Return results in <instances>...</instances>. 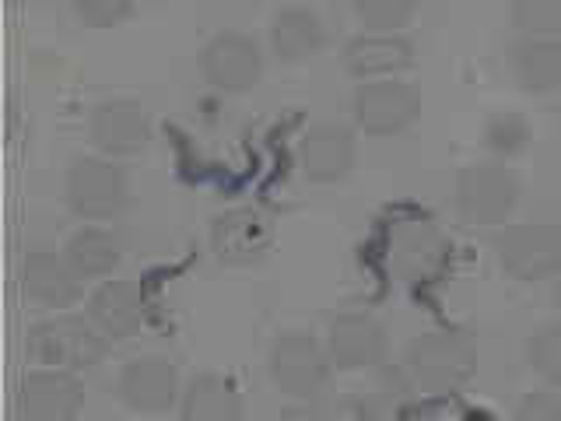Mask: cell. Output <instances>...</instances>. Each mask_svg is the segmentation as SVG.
<instances>
[{"mask_svg":"<svg viewBox=\"0 0 561 421\" xmlns=\"http://www.w3.org/2000/svg\"><path fill=\"white\" fill-rule=\"evenodd\" d=\"M403 368L425 394H453L478 373V344L467 330L438 327L414 338L403 355Z\"/></svg>","mask_w":561,"mask_h":421,"instance_id":"cell-1","label":"cell"},{"mask_svg":"<svg viewBox=\"0 0 561 421\" xmlns=\"http://www.w3.org/2000/svg\"><path fill=\"white\" fill-rule=\"evenodd\" d=\"M519 180L505 162L484 158L456 172L453 204L467 228H502L519 207Z\"/></svg>","mask_w":561,"mask_h":421,"instance_id":"cell-2","label":"cell"},{"mask_svg":"<svg viewBox=\"0 0 561 421\" xmlns=\"http://www.w3.org/2000/svg\"><path fill=\"white\" fill-rule=\"evenodd\" d=\"M64 201L84 221H113L130 204V172L116 158L78 155L64 172Z\"/></svg>","mask_w":561,"mask_h":421,"instance_id":"cell-3","label":"cell"},{"mask_svg":"<svg viewBox=\"0 0 561 421\" xmlns=\"http://www.w3.org/2000/svg\"><path fill=\"white\" fill-rule=\"evenodd\" d=\"M110 341L102 338L99 327L88 316H49L28 330V355L43 368H60V373H88L105 359Z\"/></svg>","mask_w":561,"mask_h":421,"instance_id":"cell-4","label":"cell"},{"mask_svg":"<svg viewBox=\"0 0 561 421\" xmlns=\"http://www.w3.org/2000/svg\"><path fill=\"white\" fill-rule=\"evenodd\" d=\"M267 368L280 394H288L295 400H312L323 397L333 362L327 355V344L316 333L295 327V330H280L274 338Z\"/></svg>","mask_w":561,"mask_h":421,"instance_id":"cell-5","label":"cell"},{"mask_svg":"<svg viewBox=\"0 0 561 421\" xmlns=\"http://www.w3.org/2000/svg\"><path fill=\"white\" fill-rule=\"evenodd\" d=\"M453 257L449 236L432 218H400L386 232V263L411 285H428L443 277Z\"/></svg>","mask_w":561,"mask_h":421,"instance_id":"cell-6","label":"cell"},{"mask_svg":"<svg viewBox=\"0 0 561 421\" xmlns=\"http://www.w3.org/2000/svg\"><path fill=\"white\" fill-rule=\"evenodd\" d=\"M495 253L499 268L523 285L548 281L561 271V225L548 218L505 225L495 239Z\"/></svg>","mask_w":561,"mask_h":421,"instance_id":"cell-7","label":"cell"},{"mask_svg":"<svg viewBox=\"0 0 561 421\" xmlns=\"http://www.w3.org/2000/svg\"><path fill=\"white\" fill-rule=\"evenodd\" d=\"M421 92L403 78L393 81H365L355 88L351 99V113H355V127L368 137H393L411 130L421 120Z\"/></svg>","mask_w":561,"mask_h":421,"instance_id":"cell-8","label":"cell"},{"mask_svg":"<svg viewBox=\"0 0 561 421\" xmlns=\"http://www.w3.org/2000/svg\"><path fill=\"white\" fill-rule=\"evenodd\" d=\"M263 46L250 32H218L201 49V75L204 81L225 95H242L263 78Z\"/></svg>","mask_w":561,"mask_h":421,"instance_id":"cell-9","label":"cell"},{"mask_svg":"<svg viewBox=\"0 0 561 421\" xmlns=\"http://www.w3.org/2000/svg\"><path fill=\"white\" fill-rule=\"evenodd\" d=\"M274 246V221L253 204L228 207L210 221V253L225 268H253Z\"/></svg>","mask_w":561,"mask_h":421,"instance_id":"cell-10","label":"cell"},{"mask_svg":"<svg viewBox=\"0 0 561 421\" xmlns=\"http://www.w3.org/2000/svg\"><path fill=\"white\" fill-rule=\"evenodd\" d=\"M88 137L105 158H130L151 145V116L145 102L113 95L92 105L88 113Z\"/></svg>","mask_w":561,"mask_h":421,"instance_id":"cell-11","label":"cell"},{"mask_svg":"<svg viewBox=\"0 0 561 421\" xmlns=\"http://www.w3.org/2000/svg\"><path fill=\"white\" fill-rule=\"evenodd\" d=\"M295 162L302 180L333 186L344 183L358 162V137L344 123H312V127L298 137Z\"/></svg>","mask_w":561,"mask_h":421,"instance_id":"cell-12","label":"cell"},{"mask_svg":"<svg viewBox=\"0 0 561 421\" xmlns=\"http://www.w3.org/2000/svg\"><path fill=\"white\" fill-rule=\"evenodd\" d=\"M116 397L137 414H165L183 397L180 368L165 355H137L119 368Z\"/></svg>","mask_w":561,"mask_h":421,"instance_id":"cell-13","label":"cell"},{"mask_svg":"<svg viewBox=\"0 0 561 421\" xmlns=\"http://www.w3.org/2000/svg\"><path fill=\"white\" fill-rule=\"evenodd\" d=\"M84 408V383L60 368H32L18 383L22 421H75Z\"/></svg>","mask_w":561,"mask_h":421,"instance_id":"cell-14","label":"cell"},{"mask_svg":"<svg viewBox=\"0 0 561 421\" xmlns=\"http://www.w3.org/2000/svg\"><path fill=\"white\" fill-rule=\"evenodd\" d=\"M327 355L341 373H373L386 359V330L368 312H341L327 327Z\"/></svg>","mask_w":561,"mask_h":421,"instance_id":"cell-15","label":"cell"},{"mask_svg":"<svg viewBox=\"0 0 561 421\" xmlns=\"http://www.w3.org/2000/svg\"><path fill=\"white\" fill-rule=\"evenodd\" d=\"M22 288L35 306L67 309L70 303H78L81 277L67 263L64 250L49 242H32L22 257Z\"/></svg>","mask_w":561,"mask_h":421,"instance_id":"cell-16","label":"cell"},{"mask_svg":"<svg viewBox=\"0 0 561 421\" xmlns=\"http://www.w3.org/2000/svg\"><path fill=\"white\" fill-rule=\"evenodd\" d=\"M88 320L99 327L105 341H130L148 320V303L137 281L110 277L88 295Z\"/></svg>","mask_w":561,"mask_h":421,"instance_id":"cell-17","label":"cell"},{"mask_svg":"<svg viewBox=\"0 0 561 421\" xmlns=\"http://www.w3.org/2000/svg\"><path fill=\"white\" fill-rule=\"evenodd\" d=\"M344 70L351 78L365 81H393L403 70L414 67V43L408 35H386V32H362L355 39H347L344 53Z\"/></svg>","mask_w":561,"mask_h":421,"instance_id":"cell-18","label":"cell"},{"mask_svg":"<svg viewBox=\"0 0 561 421\" xmlns=\"http://www.w3.org/2000/svg\"><path fill=\"white\" fill-rule=\"evenodd\" d=\"M327 46V25L312 8L288 4L271 14V49L285 64H306Z\"/></svg>","mask_w":561,"mask_h":421,"instance_id":"cell-19","label":"cell"},{"mask_svg":"<svg viewBox=\"0 0 561 421\" xmlns=\"http://www.w3.org/2000/svg\"><path fill=\"white\" fill-rule=\"evenodd\" d=\"M183 421H242V390L225 373H197L183 383Z\"/></svg>","mask_w":561,"mask_h":421,"instance_id":"cell-20","label":"cell"},{"mask_svg":"<svg viewBox=\"0 0 561 421\" xmlns=\"http://www.w3.org/2000/svg\"><path fill=\"white\" fill-rule=\"evenodd\" d=\"M67 263L75 268L81 281H95V277H113L116 268L123 263V239L113 228L102 225H84L64 246Z\"/></svg>","mask_w":561,"mask_h":421,"instance_id":"cell-21","label":"cell"},{"mask_svg":"<svg viewBox=\"0 0 561 421\" xmlns=\"http://www.w3.org/2000/svg\"><path fill=\"white\" fill-rule=\"evenodd\" d=\"M508 64H513V75L523 92H530V95L561 92V43L519 39L513 46Z\"/></svg>","mask_w":561,"mask_h":421,"instance_id":"cell-22","label":"cell"},{"mask_svg":"<svg viewBox=\"0 0 561 421\" xmlns=\"http://www.w3.org/2000/svg\"><path fill=\"white\" fill-rule=\"evenodd\" d=\"M373 386H368V394L358 400L362 403V414L373 418V421H397L403 411L414 403V394L417 386L414 379L408 376V368L403 365H379L373 368Z\"/></svg>","mask_w":561,"mask_h":421,"instance_id":"cell-23","label":"cell"},{"mask_svg":"<svg viewBox=\"0 0 561 421\" xmlns=\"http://www.w3.org/2000/svg\"><path fill=\"white\" fill-rule=\"evenodd\" d=\"M530 145V123L519 110H495L484 120V148L495 155V162L516 158Z\"/></svg>","mask_w":561,"mask_h":421,"instance_id":"cell-24","label":"cell"},{"mask_svg":"<svg viewBox=\"0 0 561 421\" xmlns=\"http://www.w3.org/2000/svg\"><path fill=\"white\" fill-rule=\"evenodd\" d=\"M508 14L523 39L561 43V0H516Z\"/></svg>","mask_w":561,"mask_h":421,"instance_id":"cell-25","label":"cell"},{"mask_svg":"<svg viewBox=\"0 0 561 421\" xmlns=\"http://www.w3.org/2000/svg\"><path fill=\"white\" fill-rule=\"evenodd\" d=\"M526 362H530V368L543 383L561 386V320L543 323L530 333V341H526Z\"/></svg>","mask_w":561,"mask_h":421,"instance_id":"cell-26","label":"cell"},{"mask_svg":"<svg viewBox=\"0 0 561 421\" xmlns=\"http://www.w3.org/2000/svg\"><path fill=\"white\" fill-rule=\"evenodd\" d=\"M411 0H358L355 18L368 32H386V35H400V29L411 25L414 18Z\"/></svg>","mask_w":561,"mask_h":421,"instance_id":"cell-27","label":"cell"},{"mask_svg":"<svg viewBox=\"0 0 561 421\" xmlns=\"http://www.w3.org/2000/svg\"><path fill=\"white\" fill-rule=\"evenodd\" d=\"M277 421H365L362 403L358 400H327V397H312V400H295L291 408L280 411Z\"/></svg>","mask_w":561,"mask_h":421,"instance_id":"cell-28","label":"cell"},{"mask_svg":"<svg viewBox=\"0 0 561 421\" xmlns=\"http://www.w3.org/2000/svg\"><path fill=\"white\" fill-rule=\"evenodd\" d=\"M75 14L92 29H116L134 14L130 0H75Z\"/></svg>","mask_w":561,"mask_h":421,"instance_id":"cell-29","label":"cell"},{"mask_svg":"<svg viewBox=\"0 0 561 421\" xmlns=\"http://www.w3.org/2000/svg\"><path fill=\"white\" fill-rule=\"evenodd\" d=\"M513 421H561V397L551 390H534L516 403Z\"/></svg>","mask_w":561,"mask_h":421,"instance_id":"cell-30","label":"cell"},{"mask_svg":"<svg viewBox=\"0 0 561 421\" xmlns=\"http://www.w3.org/2000/svg\"><path fill=\"white\" fill-rule=\"evenodd\" d=\"M551 303H554V309L561 312V271L551 277Z\"/></svg>","mask_w":561,"mask_h":421,"instance_id":"cell-31","label":"cell"},{"mask_svg":"<svg viewBox=\"0 0 561 421\" xmlns=\"http://www.w3.org/2000/svg\"><path fill=\"white\" fill-rule=\"evenodd\" d=\"M558 190H561V180H558Z\"/></svg>","mask_w":561,"mask_h":421,"instance_id":"cell-32","label":"cell"}]
</instances>
